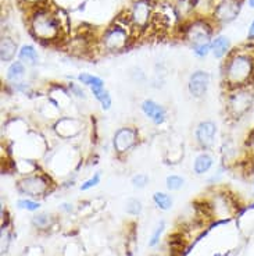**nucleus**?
<instances>
[{"label": "nucleus", "instance_id": "1", "mask_svg": "<svg viewBox=\"0 0 254 256\" xmlns=\"http://www.w3.org/2000/svg\"><path fill=\"white\" fill-rule=\"evenodd\" d=\"M224 81L231 90L250 86L254 81V53L231 52L224 66Z\"/></svg>", "mask_w": 254, "mask_h": 256}, {"label": "nucleus", "instance_id": "2", "mask_svg": "<svg viewBox=\"0 0 254 256\" xmlns=\"http://www.w3.org/2000/svg\"><path fill=\"white\" fill-rule=\"evenodd\" d=\"M31 28L33 35L40 40H54L61 31L58 18L47 10H39L35 13L32 17Z\"/></svg>", "mask_w": 254, "mask_h": 256}, {"label": "nucleus", "instance_id": "3", "mask_svg": "<svg viewBox=\"0 0 254 256\" xmlns=\"http://www.w3.org/2000/svg\"><path fill=\"white\" fill-rule=\"evenodd\" d=\"M211 35L213 28L206 21H196L186 30V39L191 42L193 52L199 58H204L211 50Z\"/></svg>", "mask_w": 254, "mask_h": 256}, {"label": "nucleus", "instance_id": "4", "mask_svg": "<svg viewBox=\"0 0 254 256\" xmlns=\"http://www.w3.org/2000/svg\"><path fill=\"white\" fill-rule=\"evenodd\" d=\"M254 106V92L249 86L232 90L227 100V110L232 118H242Z\"/></svg>", "mask_w": 254, "mask_h": 256}, {"label": "nucleus", "instance_id": "5", "mask_svg": "<svg viewBox=\"0 0 254 256\" xmlns=\"http://www.w3.org/2000/svg\"><path fill=\"white\" fill-rule=\"evenodd\" d=\"M128 32L124 26H110L103 35V46L108 52H120L128 44Z\"/></svg>", "mask_w": 254, "mask_h": 256}, {"label": "nucleus", "instance_id": "6", "mask_svg": "<svg viewBox=\"0 0 254 256\" xmlns=\"http://www.w3.org/2000/svg\"><path fill=\"white\" fill-rule=\"evenodd\" d=\"M49 181L43 176H29V177H25L24 180H21L18 184L19 191L25 195H29V196H43L46 192L49 191Z\"/></svg>", "mask_w": 254, "mask_h": 256}, {"label": "nucleus", "instance_id": "7", "mask_svg": "<svg viewBox=\"0 0 254 256\" xmlns=\"http://www.w3.org/2000/svg\"><path fill=\"white\" fill-rule=\"evenodd\" d=\"M243 0H220L214 7V18L220 22H231L239 16Z\"/></svg>", "mask_w": 254, "mask_h": 256}, {"label": "nucleus", "instance_id": "8", "mask_svg": "<svg viewBox=\"0 0 254 256\" xmlns=\"http://www.w3.org/2000/svg\"><path fill=\"white\" fill-rule=\"evenodd\" d=\"M136 142H138V134H136V131L132 130V128H120L114 135V149L118 152V154H125L128 152L129 149H132V148L136 145Z\"/></svg>", "mask_w": 254, "mask_h": 256}, {"label": "nucleus", "instance_id": "9", "mask_svg": "<svg viewBox=\"0 0 254 256\" xmlns=\"http://www.w3.org/2000/svg\"><path fill=\"white\" fill-rule=\"evenodd\" d=\"M210 86V74L206 71H196L191 76L188 88L193 98H203Z\"/></svg>", "mask_w": 254, "mask_h": 256}, {"label": "nucleus", "instance_id": "10", "mask_svg": "<svg viewBox=\"0 0 254 256\" xmlns=\"http://www.w3.org/2000/svg\"><path fill=\"white\" fill-rule=\"evenodd\" d=\"M150 16H152V10H150V4L147 0L135 2L134 7H132V13H131V20H132L134 26L145 28L150 21Z\"/></svg>", "mask_w": 254, "mask_h": 256}, {"label": "nucleus", "instance_id": "11", "mask_svg": "<svg viewBox=\"0 0 254 256\" xmlns=\"http://www.w3.org/2000/svg\"><path fill=\"white\" fill-rule=\"evenodd\" d=\"M217 127L213 122H200L196 128V140L197 144L203 149H207L214 144V136H216Z\"/></svg>", "mask_w": 254, "mask_h": 256}, {"label": "nucleus", "instance_id": "12", "mask_svg": "<svg viewBox=\"0 0 254 256\" xmlns=\"http://www.w3.org/2000/svg\"><path fill=\"white\" fill-rule=\"evenodd\" d=\"M142 112L154 124H161L165 120V110L163 109V106H160L159 103H156L154 100H145L142 103Z\"/></svg>", "mask_w": 254, "mask_h": 256}, {"label": "nucleus", "instance_id": "13", "mask_svg": "<svg viewBox=\"0 0 254 256\" xmlns=\"http://www.w3.org/2000/svg\"><path fill=\"white\" fill-rule=\"evenodd\" d=\"M211 52L214 54V58H223L228 56L231 53V40L224 35L217 36L213 42H211Z\"/></svg>", "mask_w": 254, "mask_h": 256}, {"label": "nucleus", "instance_id": "14", "mask_svg": "<svg viewBox=\"0 0 254 256\" xmlns=\"http://www.w3.org/2000/svg\"><path fill=\"white\" fill-rule=\"evenodd\" d=\"M15 53H17L15 42L8 36H3L1 44H0V58H1V62H11L14 56H15Z\"/></svg>", "mask_w": 254, "mask_h": 256}, {"label": "nucleus", "instance_id": "15", "mask_svg": "<svg viewBox=\"0 0 254 256\" xmlns=\"http://www.w3.org/2000/svg\"><path fill=\"white\" fill-rule=\"evenodd\" d=\"M213 166V158L210 156L209 154H199L195 160V166H193V170L196 174H204L209 172L210 168Z\"/></svg>", "mask_w": 254, "mask_h": 256}, {"label": "nucleus", "instance_id": "16", "mask_svg": "<svg viewBox=\"0 0 254 256\" xmlns=\"http://www.w3.org/2000/svg\"><path fill=\"white\" fill-rule=\"evenodd\" d=\"M24 74H25L24 63L22 62H14L8 67V70H7V80L11 81V82H17V81H19L21 78L24 77Z\"/></svg>", "mask_w": 254, "mask_h": 256}, {"label": "nucleus", "instance_id": "17", "mask_svg": "<svg viewBox=\"0 0 254 256\" xmlns=\"http://www.w3.org/2000/svg\"><path fill=\"white\" fill-rule=\"evenodd\" d=\"M19 58L22 63L26 64H36L38 63V52L35 50V48L31 45H24L21 48L18 53Z\"/></svg>", "mask_w": 254, "mask_h": 256}, {"label": "nucleus", "instance_id": "18", "mask_svg": "<svg viewBox=\"0 0 254 256\" xmlns=\"http://www.w3.org/2000/svg\"><path fill=\"white\" fill-rule=\"evenodd\" d=\"M79 82L83 84V85H86V86H90V90H93V88H104V82H103L102 78L95 77V76H92V74H88V72H82L79 77Z\"/></svg>", "mask_w": 254, "mask_h": 256}, {"label": "nucleus", "instance_id": "19", "mask_svg": "<svg viewBox=\"0 0 254 256\" xmlns=\"http://www.w3.org/2000/svg\"><path fill=\"white\" fill-rule=\"evenodd\" d=\"M92 92H93L96 99L100 102L103 110H108L111 108V96L104 88H93Z\"/></svg>", "mask_w": 254, "mask_h": 256}, {"label": "nucleus", "instance_id": "20", "mask_svg": "<svg viewBox=\"0 0 254 256\" xmlns=\"http://www.w3.org/2000/svg\"><path fill=\"white\" fill-rule=\"evenodd\" d=\"M153 200L154 204L157 205V208H160L161 210H168L171 209L172 206V199L170 195H167L164 192H156L153 195Z\"/></svg>", "mask_w": 254, "mask_h": 256}, {"label": "nucleus", "instance_id": "21", "mask_svg": "<svg viewBox=\"0 0 254 256\" xmlns=\"http://www.w3.org/2000/svg\"><path fill=\"white\" fill-rule=\"evenodd\" d=\"M167 188L170 190V191H178L182 188L184 186V178L182 177H179L177 174H172V176H168L167 177Z\"/></svg>", "mask_w": 254, "mask_h": 256}, {"label": "nucleus", "instance_id": "22", "mask_svg": "<svg viewBox=\"0 0 254 256\" xmlns=\"http://www.w3.org/2000/svg\"><path fill=\"white\" fill-rule=\"evenodd\" d=\"M125 210L129 213V214H139L140 212H142V204H140V200L138 199H128L127 200V205H125Z\"/></svg>", "mask_w": 254, "mask_h": 256}, {"label": "nucleus", "instance_id": "23", "mask_svg": "<svg viewBox=\"0 0 254 256\" xmlns=\"http://www.w3.org/2000/svg\"><path fill=\"white\" fill-rule=\"evenodd\" d=\"M32 223L38 228H46L50 224V216H47L46 213L38 214V216H35V218H32Z\"/></svg>", "mask_w": 254, "mask_h": 256}, {"label": "nucleus", "instance_id": "24", "mask_svg": "<svg viewBox=\"0 0 254 256\" xmlns=\"http://www.w3.org/2000/svg\"><path fill=\"white\" fill-rule=\"evenodd\" d=\"M17 206H18L19 209H25V210L33 212L38 210L40 205H39L38 202H35V200H31V199H19L18 202H17Z\"/></svg>", "mask_w": 254, "mask_h": 256}, {"label": "nucleus", "instance_id": "25", "mask_svg": "<svg viewBox=\"0 0 254 256\" xmlns=\"http://www.w3.org/2000/svg\"><path fill=\"white\" fill-rule=\"evenodd\" d=\"M147 182H149V177H147L146 174L139 173L132 177V186L135 188H139V190L140 188H145L147 186Z\"/></svg>", "mask_w": 254, "mask_h": 256}, {"label": "nucleus", "instance_id": "26", "mask_svg": "<svg viewBox=\"0 0 254 256\" xmlns=\"http://www.w3.org/2000/svg\"><path fill=\"white\" fill-rule=\"evenodd\" d=\"M99 182H100V172H97V173L93 174V177H90L89 180H86L82 186H81V190H82V191H88L90 188H93V186H97Z\"/></svg>", "mask_w": 254, "mask_h": 256}, {"label": "nucleus", "instance_id": "27", "mask_svg": "<svg viewBox=\"0 0 254 256\" xmlns=\"http://www.w3.org/2000/svg\"><path fill=\"white\" fill-rule=\"evenodd\" d=\"M163 230H164V223L160 224L159 227L154 230V232H153L152 238H150V242H149V245H150V246H156V245H157V242H159V240H160V236H161Z\"/></svg>", "mask_w": 254, "mask_h": 256}, {"label": "nucleus", "instance_id": "28", "mask_svg": "<svg viewBox=\"0 0 254 256\" xmlns=\"http://www.w3.org/2000/svg\"><path fill=\"white\" fill-rule=\"evenodd\" d=\"M70 90L71 92H74L78 98H85V94H83V90L78 86V85H75V84H70Z\"/></svg>", "mask_w": 254, "mask_h": 256}, {"label": "nucleus", "instance_id": "29", "mask_svg": "<svg viewBox=\"0 0 254 256\" xmlns=\"http://www.w3.org/2000/svg\"><path fill=\"white\" fill-rule=\"evenodd\" d=\"M248 39H249V40H254V21H253V22H252V26H250V28H249Z\"/></svg>", "mask_w": 254, "mask_h": 256}, {"label": "nucleus", "instance_id": "30", "mask_svg": "<svg viewBox=\"0 0 254 256\" xmlns=\"http://www.w3.org/2000/svg\"><path fill=\"white\" fill-rule=\"evenodd\" d=\"M26 3H32V4H33V3H38V2H40V0H25Z\"/></svg>", "mask_w": 254, "mask_h": 256}, {"label": "nucleus", "instance_id": "31", "mask_svg": "<svg viewBox=\"0 0 254 256\" xmlns=\"http://www.w3.org/2000/svg\"><path fill=\"white\" fill-rule=\"evenodd\" d=\"M249 6L252 7V8H254V0H249Z\"/></svg>", "mask_w": 254, "mask_h": 256}, {"label": "nucleus", "instance_id": "32", "mask_svg": "<svg viewBox=\"0 0 254 256\" xmlns=\"http://www.w3.org/2000/svg\"><path fill=\"white\" fill-rule=\"evenodd\" d=\"M253 186H254V182H253Z\"/></svg>", "mask_w": 254, "mask_h": 256}]
</instances>
